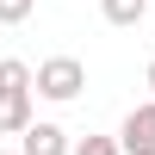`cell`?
<instances>
[{
	"instance_id": "obj_1",
	"label": "cell",
	"mask_w": 155,
	"mask_h": 155,
	"mask_svg": "<svg viewBox=\"0 0 155 155\" xmlns=\"http://www.w3.org/2000/svg\"><path fill=\"white\" fill-rule=\"evenodd\" d=\"M31 93H37V74L25 68L19 56H6V62H0V137H25L37 124Z\"/></svg>"
},
{
	"instance_id": "obj_2",
	"label": "cell",
	"mask_w": 155,
	"mask_h": 155,
	"mask_svg": "<svg viewBox=\"0 0 155 155\" xmlns=\"http://www.w3.org/2000/svg\"><path fill=\"white\" fill-rule=\"evenodd\" d=\"M81 87H87V68H81L74 56H50V62H37V93H44V99L68 106V99H81Z\"/></svg>"
},
{
	"instance_id": "obj_3",
	"label": "cell",
	"mask_w": 155,
	"mask_h": 155,
	"mask_svg": "<svg viewBox=\"0 0 155 155\" xmlns=\"http://www.w3.org/2000/svg\"><path fill=\"white\" fill-rule=\"evenodd\" d=\"M118 143H124V155H155V99L130 106V118H124Z\"/></svg>"
},
{
	"instance_id": "obj_4",
	"label": "cell",
	"mask_w": 155,
	"mask_h": 155,
	"mask_svg": "<svg viewBox=\"0 0 155 155\" xmlns=\"http://www.w3.org/2000/svg\"><path fill=\"white\" fill-rule=\"evenodd\" d=\"M19 149H25V155H74L68 130H62V124H50V118H37L31 130L19 137Z\"/></svg>"
},
{
	"instance_id": "obj_5",
	"label": "cell",
	"mask_w": 155,
	"mask_h": 155,
	"mask_svg": "<svg viewBox=\"0 0 155 155\" xmlns=\"http://www.w3.org/2000/svg\"><path fill=\"white\" fill-rule=\"evenodd\" d=\"M99 12H106L112 25H143V12H149V0H99Z\"/></svg>"
},
{
	"instance_id": "obj_6",
	"label": "cell",
	"mask_w": 155,
	"mask_h": 155,
	"mask_svg": "<svg viewBox=\"0 0 155 155\" xmlns=\"http://www.w3.org/2000/svg\"><path fill=\"white\" fill-rule=\"evenodd\" d=\"M74 155H124V143H118V137H81Z\"/></svg>"
},
{
	"instance_id": "obj_7",
	"label": "cell",
	"mask_w": 155,
	"mask_h": 155,
	"mask_svg": "<svg viewBox=\"0 0 155 155\" xmlns=\"http://www.w3.org/2000/svg\"><path fill=\"white\" fill-rule=\"evenodd\" d=\"M37 0H0V25H25Z\"/></svg>"
},
{
	"instance_id": "obj_8",
	"label": "cell",
	"mask_w": 155,
	"mask_h": 155,
	"mask_svg": "<svg viewBox=\"0 0 155 155\" xmlns=\"http://www.w3.org/2000/svg\"><path fill=\"white\" fill-rule=\"evenodd\" d=\"M143 81H149V93H155V62H149V74H143Z\"/></svg>"
},
{
	"instance_id": "obj_9",
	"label": "cell",
	"mask_w": 155,
	"mask_h": 155,
	"mask_svg": "<svg viewBox=\"0 0 155 155\" xmlns=\"http://www.w3.org/2000/svg\"><path fill=\"white\" fill-rule=\"evenodd\" d=\"M0 155H25V149H0Z\"/></svg>"
}]
</instances>
